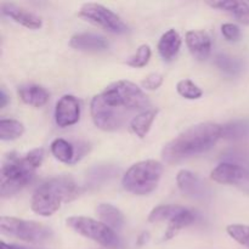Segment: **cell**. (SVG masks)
<instances>
[{
  "instance_id": "18",
  "label": "cell",
  "mask_w": 249,
  "mask_h": 249,
  "mask_svg": "<svg viewBox=\"0 0 249 249\" xmlns=\"http://www.w3.org/2000/svg\"><path fill=\"white\" fill-rule=\"evenodd\" d=\"M181 48V38L175 29H169L158 41V53L164 61L174 60Z\"/></svg>"
},
{
  "instance_id": "26",
  "label": "cell",
  "mask_w": 249,
  "mask_h": 249,
  "mask_svg": "<svg viewBox=\"0 0 249 249\" xmlns=\"http://www.w3.org/2000/svg\"><path fill=\"white\" fill-rule=\"evenodd\" d=\"M151 58V48L147 44H142L138 48L136 53H134L129 60L126 61V65L131 66L134 68L145 67Z\"/></svg>"
},
{
  "instance_id": "10",
  "label": "cell",
  "mask_w": 249,
  "mask_h": 249,
  "mask_svg": "<svg viewBox=\"0 0 249 249\" xmlns=\"http://www.w3.org/2000/svg\"><path fill=\"white\" fill-rule=\"evenodd\" d=\"M212 180L224 185H231L249 194V170L237 163L224 162L211 173Z\"/></svg>"
},
{
  "instance_id": "3",
  "label": "cell",
  "mask_w": 249,
  "mask_h": 249,
  "mask_svg": "<svg viewBox=\"0 0 249 249\" xmlns=\"http://www.w3.org/2000/svg\"><path fill=\"white\" fill-rule=\"evenodd\" d=\"M44 158L43 148H34L24 156L11 153L6 157L0 172V195L1 197L15 196L23 190L34 178Z\"/></svg>"
},
{
  "instance_id": "14",
  "label": "cell",
  "mask_w": 249,
  "mask_h": 249,
  "mask_svg": "<svg viewBox=\"0 0 249 249\" xmlns=\"http://www.w3.org/2000/svg\"><path fill=\"white\" fill-rule=\"evenodd\" d=\"M186 44L195 58L204 61L211 55V36L203 31H189L186 33Z\"/></svg>"
},
{
  "instance_id": "28",
  "label": "cell",
  "mask_w": 249,
  "mask_h": 249,
  "mask_svg": "<svg viewBox=\"0 0 249 249\" xmlns=\"http://www.w3.org/2000/svg\"><path fill=\"white\" fill-rule=\"evenodd\" d=\"M221 33H223L224 38L228 41H231V43H235V41H238L241 39V29L240 27L236 26L233 23H225L221 26Z\"/></svg>"
},
{
  "instance_id": "16",
  "label": "cell",
  "mask_w": 249,
  "mask_h": 249,
  "mask_svg": "<svg viewBox=\"0 0 249 249\" xmlns=\"http://www.w3.org/2000/svg\"><path fill=\"white\" fill-rule=\"evenodd\" d=\"M207 4L214 9L221 10L231 15L240 23L249 26V5L247 2L238 1V0H218V1H208Z\"/></svg>"
},
{
  "instance_id": "19",
  "label": "cell",
  "mask_w": 249,
  "mask_h": 249,
  "mask_svg": "<svg viewBox=\"0 0 249 249\" xmlns=\"http://www.w3.org/2000/svg\"><path fill=\"white\" fill-rule=\"evenodd\" d=\"M96 213L104 224H106L112 230H121L124 228L125 219L123 213L117 207L109 203H100L96 207Z\"/></svg>"
},
{
  "instance_id": "30",
  "label": "cell",
  "mask_w": 249,
  "mask_h": 249,
  "mask_svg": "<svg viewBox=\"0 0 249 249\" xmlns=\"http://www.w3.org/2000/svg\"><path fill=\"white\" fill-rule=\"evenodd\" d=\"M7 102H9V96H7L4 88H1V89H0V108H4L7 105Z\"/></svg>"
},
{
  "instance_id": "7",
  "label": "cell",
  "mask_w": 249,
  "mask_h": 249,
  "mask_svg": "<svg viewBox=\"0 0 249 249\" xmlns=\"http://www.w3.org/2000/svg\"><path fill=\"white\" fill-rule=\"evenodd\" d=\"M66 223L75 232L95 241L102 247L118 249L122 246V241L116 231L112 230L102 221H97L87 216H71L66 220Z\"/></svg>"
},
{
  "instance_id": "20",
  "label": "cell",
  "mask_w": 249,
  "mask_h": 249,
  "mask_svg": "<svg viewBox=\"0 0 249 249\" xmlns=\"http://www.w3.org/2000/svg\"><path fill=\"white\" fill-rule=\"evenodd\" d=\"M158 111L157 109H147V111H143L141 113H139L138 116L134 117L130 121V128L139 138H145L146 135L150 131L152 123L155 122L156 117H157Z\"/></svg>"
},
{
  "instance_id": "22",
  "label": "cell",
  "mask_w": 249,
  "mask_h": 249,
  "mask_svg": "<svg viewBox=\"0 0 249 249\" xmlns=\"http://www.w3.org/2000/svg\"><path fill=\"white\" fill-rule=\"evenodd\" d=\"M24 133V126L16 119L0 121V139L2 141H12L19 139Z\"/></svg>"
},
{
  "instance_id": "9",
  "label": "cell",
  "mask_w": 249,
  "mask_h": 249,
  "mask_svg": "<svg viewBox=\"0 0 249 249\" xmlns=\"http://www.w3.org/2000/svg\"><path fill=\"white\" fill-rule=\"evenodd\" d=\"M79 16L111 33L124 34L128 32V26L124 23L123 19L116 12L101 4L96 2L84 4L80 7Z\"/></svg>"
},
{
  "instance_id": "8",
  "label": "cell",
  "mask_w": 249,
  "mask_h": 249,
  "mask_svg": "<svg viewBox=\"0 0 249 249\" xmlns=\"http://www.w3.org/2000/svg\"><path fill=\"white\" fill-rule=\"evenodd\" d=\"M196 219L192 211L177 204H162L152 209L148 215L150 223H163L168 221L169 226L165 231L163 241H168L174 237L181 229L191 225Z\"/></svg>"
},
{
  "instance_id": "24",
  "label": "cell",
  "mask_w": 249,
  "mask_h": 249,
  "mask_svg": "<svg viewBox=\"0 0 249 249\" xmlns=\"http://www.w3.org/2000/svg\"><path fill=\"white\" fill-rule=\"evenodd\" d=\"M215 65L221 72H224L225 74L229 75H236L240 73L241 68V62L235 57H231L229 55H224V53H220L215 57Z\"/></svg>"
},
{
  "instance_id": "29",
  "label": "cell",
  "mask_w": 249,
  "mask_h": 249,
  "mask_svg": "<svg viewBox=\"0 0 249 249\" xmlns=\"http://www.w3.org/2000/svg\"><path fill=\"white\" fill-rule=\"evenodd\" d=\"M163 75L158 73H151L142 80V87L147 90H156L162 85Z\"/></svg>"
},
{
  "instance_id": "21",
  "label": "cell",
  "mask_w": 249,
  "mask_h": 249,
  "mask_svg": "<svg viewBox=\"0 0 249 249\" xmlns=\"http://www.w3.org/2000/svg\"><path fill=\"white\" fill-rule=\"evenodd\" d=\"M51 153L53 157L57 160L62 163H68V164H73L75 158V150L71 142H68L65 139H55L50 145Z\"/></svg>"
},
{
  "instance_id": "23",
  "label": "cell",
  "mask_w": 249,
  "mask_h": 249,
  "mask_svg": "<svg viewBox=\"0 0 249 249\" xmlns=\"http://www.w3.org/2000/svg\"><path fill=\"white\" fill-rule=\"evenodd\" d=\"M249 136V122L236 121L223 125V138L237 140V139L248 138Z\"/></svg>"
},
{
  "instance_id": "6",
  "label": "cell",
  "mask_w": 249,
  "mask_h": 249,
  "mask_svg": "<svg viewBox=\"0 0 249 249\" xmlns=\"http://www.w3.org/2000/svg\"><path fill=\"white\" fill-rule=\"evenodd\" d=\"M0 231L4 235L31 243H44L53 238V230L40 223L24 219L1 216Z\"/></svg>"
},
{
  "instance_id": "12",
  "label": "cell",
  "mask_w": 249,
  "mask_h": 249,
  "mask_svg": "<svg viewBox=\"0 0 249 249\" xmlns=\"http://www.w3.org/2000/svg\"><path fill=\"white\" fill-rule=\"evenodd\" d=\"M177 182L180 191L192 199H204L208 196V189L199 177L190 170L182 169L178 173Z\"/></svg>"
},
{
  "instance_id": "2",
  "label": "cell",
  "mask_w": 249,
  "mask_h": 249,
  "mask_svg": "<svg viewBox=\"0 0 249 249\" xmlns=\"http://www.w3.org/2000/svg\"><path fill=\"white\" fill-rule=\"evenodd\" d=\"M221 138L223 125L211 122L196 124L165 143L162 150V158L165 163L175 164L192 156L207 152Z\"/></svg>"
},
{
  "instance_id": "27",
  "label": "cell",
  "mask_w": 249,
  "mask_h": 249,
  "mask_svg": "<svg viewBox=\"0 0 249 249\" xmlns=\"http://www.w3.org/2000/svg\"><path fill=\"white\" fill-rule=\"evenodd\" d=\"M229 236L238 242L240 245L249 248V225L242 224H231L226 228Z\"/></svg>"
},
{
  "instance_id": "1",
  "label": "cell",
  "mask_w": 249,
  "mask_h": 249,
  "mask_svg": "<svg viewBox=\"0 0 249 249\" xmlns=\"http://www.w3.org/2000/svg\"><path fill=\"white\" fill-rule=\"evenodd\" d=\"M150 100L145 92L129 80H118L109 84L90 105L95 125L105 131L122 128L129 119L147 111Z\"/></svg>"
},
{
  "instance_id": "11",
  "label": "cell",
  "mask_w": 249,
  "mask_h": 249,
  "mask_svg": "<svg viewBox=\"0 0 249 249\" xmlns=\"http://www.w3.org/2000/svg\"><path fill=\"white\" fill-rule=\"evenodd\" d=\"M80 118V104L73 95H63L56 104L55 121L61 128L78 123Z\"/></svg>"
},
{
  "instance_id": "17",
  "label": "cell",
  "mask_w": 249,
  "mask_h": 249,
  "mask_svg": "<svg viewBox=\"0 0 249 249\" xmlns=\"http://www.w3.org/2000/svg\"><path fill=\"white\" fill-rule=\"evenodd\" d=\"M17 92L24 104L36 107V108L48 104L49 99H50V94L48 90L38 84H23L18 87Z\"/></svg>"
},
{
  "instance_id": "31",
  "label": "cell",
  "mask_w": 249,
  "mask_h": 249,
  "mask_svg": "<svg viewBox=\"0 0 249 249\" xmlns=\"http://www.w3.org/2000/svg\"><path fill=\"white\" fill-rule=\"evenodd\" d=\"M2 249H26L22 247H17V246H11V245H6V243L2 242Z\"/></svg>"
},
{
  "instance_id": "5",
  "label": "cell",
  "mask_w": 249,
  "mask_h": 249,
  "mask_svg": "<svg viewBox=\"0 0 249 249\" xmlns=\"http://www.w3.org/2000/svg\"><path fill=\"white\" fill-rule=\"evenodd\" d=\"M163 165L155 160H141L128 169L122 179V185L130 194L148 195L157 187L162 178Z\"/></svg>"
},
{
  "instance_id": "4",
  "label": "cell",
  "mask_w": 249,
  "mask_h": 249,
  "mask_svg": "<svg viewBox=\"0 0 249 249\" xmlns=\"http://www.w3.org/2000/svg\"><path fill=\"white\" fill-rule=\"evenodd\" d=\"M79 194V187L68 175L51 178L36 187L32 197V211L41 216H50L61 204L72 201Z\"/></svg>"
},
{
  "instance_id": "13",
  "label": "cell",
  "mask_w": 249,
  "mask_h": 249,
  "mask_svg": "<svg viewBox=\"0 0 249 249\" xmlns=\"http://www.w3.org/2000/svg\"><path fill=\"white\" fill-rule=\"evenodd\" d=\"M0 9H1L2 15L19 23L21 26L26 27V28L38 29L41 27L40 17H38L36 14L28 11V10L23 9V7L18 6V5L12 4V2H5V4H1Z\"/></svg>"
},
{
  "instance_id": "25",
  "label": "cell",
  "mask_w": 249,
  "mask_h": 249,
  "mask_svg": "<svg viewBox=\"0 0 249 249\" xmlns=\"http://www.w3.org/2000/svg\"><path fill=\"white\" fill-rule=\"evenodd\" d=\"M177 90L182 97L187 100H197L203 95L201 88L190 79H182L177 84Z\"/></svg>"
},
{
  "instance_id": "15",
  "label": "cell",
  "mask_w": 249,
  "mask_h": 249,
  "mask_svg": "<svg viewBox=\"0 0 249 249\" xmlns=\"http://www.w3.org/2000/svg\"><path fill=\"white\" fill-rule=\"evenodd\" d=\"M71 48L85 53H99L108 48V43L104 36L94 33H78L71 38Z\"/></svg>"
}]
</instances>
